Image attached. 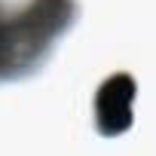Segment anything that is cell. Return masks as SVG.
<instances>
[{
	"label": "cell",
	"instance_id": "cell-1",
	"mask_svg": "<svg viewBox=\"0 0 156 156\" xmlns=\"http://www.w3.org/2000/svg\"><path fill=\"white\" fill-rule=\"evenodd\" d=\"M73 0H28L22 9L0 12V80L34 70L73 22Z\"/></svg>",
	"mask_w": 156,
	"mask_h": 156
},
{
	"label": "cell",
	"instance_id": "cell-2",
	"mask_svg": "<svg viewBox=\"0 0 156 156\" xmlns=\"http://www.w3.org/2000/svg\"><path fill=\"white\" fill-rule=\"evenodd\" d=\"M132 101H135V80L129 73H116L101 83L95 95V122L101 135H119L132 126Z\"/></svg>",
	"mask_w": 156,
	"mask_h": 156
}]
</instances>
